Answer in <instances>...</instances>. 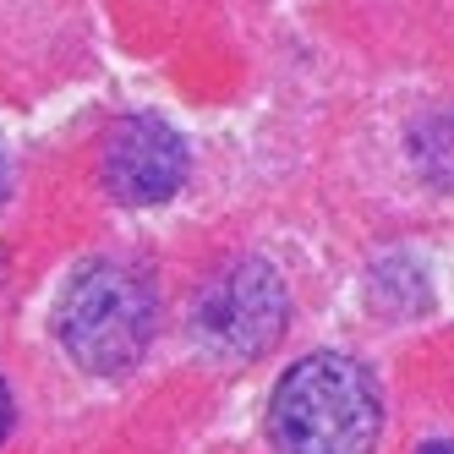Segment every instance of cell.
I'll use <instances>...</instances> for the list:
<instances>
[{
	"mask_svg": "<svg viewBox=\"0 0 454 454\" xmlns=\"http://www.w3.org/2000/svg\"><path fill=\"white\" fill-rule=\"evenodd\" d=\"M105 192L126 208H153L181 192L186 181V143L153 115H126L105 132L99 148Z\"/></svg>",
	"mask_w": 454,
	"mask_h": 454,
	"instance_id": "277c9868",
	"label": "cell"
},
{
	"mask_svg": "<svg viewBox=\"0 0 454 454\" xmlns=\"http://www.w3.org/2000/svg\"><path fill=\"white\" fill-rule=\"evenodd\" d=\"M192 329L214 356H263L285 329V285L269 263H236L224 269L192 312Z\"/></svg>",
	"mask_w": 454,
	"mask_h": 454,
	"instance_id": "3957f363",
	"label": "cell"
},
{
	"mask_svg": "<svg viewBox=\"0 0 454 454\" xmlns=\"http://www.w3.org/2000/svg\"><path fill=\"white\" fill-rule=\"evenodd\" d=\"M383 427V395L362 362L334 350L301 356L269 395V443L279 454H367Z\"/></svg>",
	"mask_w": 454,
	"mask_h": 454,
	"instance_id": "6da1fadb",
	"label": "cell"
},
{
	"mask_svg": "<svg viewBox=\"0 0 454 454\" xmlns=\"http://www.w3.org/2000/svg\"><path fill=\"white\" fill-rule=\"evenodd\" d=\"M12 433V388H6V378H0V438Z\"/></svg>",
	"mask_w": 454,
	"mask_h": 454,
	"instance_id": "5b68a950",
	"label": "cell"
},
{
	"mask_svg": "<svg viewBox=\"0 0 454 454\" xmlns=\"http://www.w3.org/2000/svg\"><path fill=\"white\" fill-rule=\"evenodd\" d=\"M0 203H6V159H0Z\"/></svg>",
	"mask_w": 454,
	"mask_h": 454,
	"instance_id": "52a82bcc",
	"label": "cell"
},
{
	"mask_svg": "<svg viewBox=\"0 0 454 454\" xmlns=\"http://www.w3.org/2000/svg\"><path fill=\"white\" fill-rule=\"evenodd\" d=\"M416 454H454V443H449V438H438V443H421Z\"/></svg>",
	"mask_w": 454,
	"mask_h": 454,
	"instance_id": "8992f818",
	"label": "cell"
},
{
	"mask_svg": "<svg viewBox=\"0 0 454 454\" xmlns=\"http://www.w3.org/2000/svg\"><path fill=\"white\" fill-rule=\"evenodd\" d=\"M153 290L143 274L121 269V263H88L55 312V334L72 350V362L93 378H121L143 362V350L153 340Z\"/></svg>",
	"mask_w": 454,
	"mask_h": 454,
	"instance_id": "7a4b0ae2",
	"label": "cell"
}]
</instances>
